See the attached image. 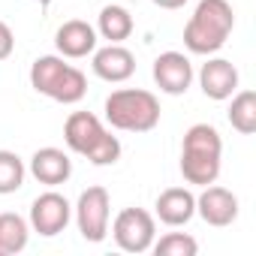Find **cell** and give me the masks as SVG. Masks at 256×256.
Returning a JSON list of instances; mask_svg holds the SVG:
<instances>
[{"mask_svg": "<svg viewBox=\"0 0 256 256\" xmlns=\"http://www.w3.org/2000/svg\"><path fill=\"white\" fill-rule=\"evenodd\" d=\"M157 217L166 226H184L196 214V196L187 187H169L157 196Z\"/></svg>", "mask_w": 256, "mask_h": 256, "instance_id": "obj_13", "label": "cell"}, {"mask_svg": "<svg viewBox=\"0 0 256 256\" xmlns=\"http://www.w3.org/2000/svg\"><path fill=\"white\" fill-rule=\"evenodd\" d=\"M54 46H58V52H60L64 58H72V60L88 58V54H94V48H96V30H94L88 22H82V18H70V22H64V24L58 28Z\"/></svg>", "mask_w": 256, "mask_h": 256, "instance_id": "obj_11", "label": "cell"}, {"mask_svg": "<svg viewBox=\"0 0 256 256\" xmlns=\"http://www.w3.org/2000/svg\"><path fill=\"white\" fill-rule=\"evenodd\" d=\"M154 6H160V10H181L187 0H151Z\"/></svg>", "mask_w": 256, "mask_h": 256, "instance_id": "obj_24", "label": "cell"}, {"mask_svg": "<svg viewBox=\"0 0 256 256\" xmlns=\"http://www.w3.org/2000/svg\"><path fill=\"white\" fill-rule=\"evenodd\" d=\"M106 133L108 130L102 126V120L96 114H90V112H72L66 118V124H64V142H66V148L76 151V154H82V157H88L100 145V139Z\"/></svg>", "mask_w": 256, "mask_h": 256, "instance_id": "obj_7", "label": "cell"}, {"mask_svg": "<svg viewBox=\"0 0 256 256\" xmlns=\"http://www.w3.org/2000/svg\"><path fill=\"white\" fill-rule=\"evenodd\" d=\"M196 214L208 226H232L235 217H238V196L226 187L208 184L202 190V196L196 199Z\"/></svg>", "mask_w": 256, "mask_h": 256, "instance_id": "obj_8", "label": "cell"}, {"mask_svg": "<svg viewBox=\"0 0 256 256\" xmlns=\"http://www.w3.org/2000/svg\"><path fill=\"white\" fill-rule=\"evenodd\" d=\"M94 72L102 82H126L136 72V58L130 48H124L120 42H108L106 48H94Z\"/></svg>", "mask_w": 256, "mask_h": 256, "instance_id": "obj_10", "label": "cell"}, {"mask_svg": "<svg viewBox=\"0 0 256 256\" xmlns=\"http://www.w3.org/2000/svg\"><path fill=\"white\" fill-rule=\"evenodd\" d=\"M220 157L223 154H205V151H181V175L187 184L208 187L220 175Z\"/></svg>", "mask_w": 256, "mask_h": 256, "instance_id": "obj_14", "label": "cell"}, {"mask_svg": "<svg viewBox=\"0 0 256 256\" xmlns=\"http://www.w3.org/2000/svg\"><path fill=\"white\" fill-rule=\"evenodd\" d=\"M24 160L16 151H0V196H10L24 184Z\"/></svg>", "mask_w": 256, "mask_h": 256, "instance_id": "obj_20", "label": "cell"}, {"mask_svg": "<svg viewBox=\"0 0 256 256\" xmlns=\"http://www.w3.org/2000/svg\"><path fill=\"white\" fill-rule=\"evenodd\" d=\"M154 82L169 96L187 94V88L193 84V64H190V58L181 54V52H163L154 60Z\"/></svg>", "mask_w": 256, "mask_h": 256, "instance_id": "obj_6", "label": "cell"}, {"mask_svg": "<svg viewBox=\"0 0 256 256\" xmlns=\"http://www.w3.org/2000/svg\"><path fill=\"white\" fill-rule=\"evenodd\" d=\"M96 34L108 42H124L133 36V16L130 10H124L118 4H108L100 10V18H96Z\"/></svg>", "mask_w": 256, "mask_h": 256, "instance_id": "obj_15", "label": "cell"}, {"mask_svg": "<svg viewBox=\"0 0 256 256\" xmlns=\"http://www.w3.org/2000/svg\"><path fill=\"white\" fill-rule=\"evenodd\" d=\"M66 66L70 64H64V58H58V54L36 58L34 66H30V84H34V90L42 94V96H52V90L58 88L60 76L66 72Z\"/></svg>", "mask_w": 256, "mask_h": 256, "instance_id": "obj_17", "label": "cell"}, {"mask_svg": "<svg viewBox=\"0 0 256 256\" xmlns=\"http://www.w3.org/2000/svg\"><path fill=\"white\" fill-rule=\"evenodd\" d=\"M199 84H202V94L208 100H217V102L229 100L238 90V70L226 58H211L199 70Z\"/></svg>", "mask_w": 256, "mask_h": 256, "instance_id": "obj_9", "label": "cell"}, {"mask_svg": "<svg viewBox=\"0 0 256 256\" xmlns=\"http://www.w3.org/2000/svg\"><path fill=\"white\" fill-rule=\"evenodd\" d=\"M84 94H88V78H84V72L76 70V66H66V72L60 76V82H58V88L52 90L48 100L64 102V106H72V102L84 100Z\"/></svg>", "mask_w": 256, "mask_h": 256, "instance_id": "obj_19", "label": "cell"}, {"mask_svg": "<svg viewBox=\"0 0 256 256\" xmlns=\"http://www.w3.org/2000/svg\"><path fill=\"white\" fill-rule=\"evenodd\" d=\"M235 28V12L229 0H199L196 12L184 24V46L193 54H214L226 46Z\"/></svg>", "mask_w": 256, "mask_h": 256, "instance_id": "obj_1", "label": "cell"}, {"mask_svg": "<svg viewBox=\"0 0 256 256\" xmlns=\"http://www.w3.org/2000/svg\"><path fill=\"white\" fill-rule=\"evenodd\" d=\"M106 120L124 133H148L160 124V100L142 88H120L106 100Z\"/></svg>", "mask_w": 256, "mask_h": 256, "instance_id": "obj_2", "label": "cell"}, {"mask_svg": "<svg viewBox=\"0 0 256 256\" xmlns=\"http://www.w3.org/2000/svg\"><path fill=\"white\" fill-rule=\"evenodd\" d=\"M151 250L157 256H196L199 253V241L193 235H187V232H169L160 241L154 238Z\"/></svg>", "mask_w": 256, "mask_h": 256, "instance_id": "obj_21", "label": "cell"}, {"mask_svg": "<svg viewBox=\"0 0 256 256\" xmlns=\"http://www.w3.org/2000/svg\"><path fill=\"white\" fill-rule=\"evenodd\" d=\"M28 238H30V223L22 214H12V211L0 214V256L22 253L28 247Z\"/></svg>", "mask_w": 256, "mask_h": 256, "instance_id": "obj_16", "label": "cell"}, {"mask_svg": "<svg viewBox=\"0 0 256 256\" xmlns=\"http://www.w3.org/2000/svg\"><path fill=\"white\" fill-rule=\"evenodd\" d=\"M112 238L126 253H145V250H151V244L157 238L154 214L145 211V208H124L114 217V223H112Z\"/></svg>", "mask_w": 256, "mask_h": 256, "instance_id": "obj_3", "label": "cell"}, {"mask_svg": "<svg viewBox=\"0 0 256 256\" xmlns=\"http://www.w3.org/2000/svg\"><path fill=\"white\" fill-rule=\"evenodd\" d=\"M12 52H16V36H12V28H10L6 22H0V60H6Z\"/></svg>", "mask_w": 256, "mask_h": 256, "instance_id": "obj_23", "label": "cell"}, {"mask_svg": "<svg viewBox=\"0 0 256 256\" xmlns=\"http://www.w3.org/2000/svg\"><path fill=\"white\" fill-rule=\"evenodd\" d=\"M36 4H40V6H48V4H52V0H36Z\"/></svg>", "mask_w": 256, "mask_h": 256, "instance_id": "obj_25", "label": "cell"}, {"mask_svg": "<svg viewBox=\"0 0 256 256\" xmlns=\"http://www.w3.org/2000/svg\"><path fill=\"white\" fill-rule=\"evenodd\" d=\"M118 157H120V142H118V136H112V133H106V136L100 139V145L88 154V160H90L94 166H112V163H118Z\"/></svg>", "mask_w": 256, "mask_h": 256, "instance_id": "obj_22", "label": "cell"}, {"mask_svg": "<svg viewBox=\"0 0 256 256\" xmlns=\"http://www.w3.org/2000/svg\"><path fill=\"white\" fill-rule=\"evenodd\" d=\"M108 214H112V199L106 187H88L78 196L76 205V223L84 241L100 244L108 235Z\"/></svg>", "mask_w": 256, "mask_h": 256, "instance_id": "obj_4", "label": "cell"}, {"mask_svg": "<svg viewBox=\"0 0 256 256\" xmlns=\"http://www.w3.org/2000/svg\"><path fill=\"white\" fill-rule=\"evenodd\" d=\"M70 220H72V205L66 202V196H60L54 190L36 196L34 205H30V229L40 232L42 238L60 235Z\"/></svg>", "mask_w": 256, "mask_h": 256, "instance_id": "obj_5", "label": "cell"}, {"mask_svg": "<svg viewBox=\"0 0 256 256\" xmlns=\"http://www.w3.org/2000/svg\"><path fill=\"white\" fill-rule=\"evenodd\" d=\"M229 124H232V130H238L241 136L256 133V94H253V90H238V94H232Z\"/></svg>", "mask_w": 256, "mask_h": 256, "instance_id": "obj_18", "label": "cell"}, {"mask_svg": "<svg viewBox=\"0 0 256 256\" xmlns=\"http://www.w3.org/2000/svg\"><path fill=\"white\" fill-rule=\"evenodd\" d=\"M30 175L46 184V187H58V184H66L70 175H72V160L66 151L60 148H40L34 157H30Z\"/></svg>", "mask_w": 256, "mask_h": 256, "instance_id": "obj_12", "label": "cell"}]
</instances>
